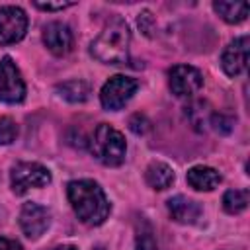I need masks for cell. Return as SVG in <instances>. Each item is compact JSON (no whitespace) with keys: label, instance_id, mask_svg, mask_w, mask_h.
Returning a JSON list of instances; mask_svg holds the SVG:
<instances>
[{"label":"cell","instance_id":"cell-14","mask_svg":"<svg viewBox=\"0 0 250 250\" xmlns=\"http://www.w3.org/2000/svg\"><path fill=\"white\" fill-rule=\"evenodd\" d=\"M174 170L164 162H150L145 170V180L152 189H168L174 184Z\"/></svg>","mask_w":250,"mask_h":250},{"label":"cell","instance_id":"cell-11","mask_svg":"<svg viewBox=\"0 0 250 250\" xmlns=\"http://www.w3.org/2000/svg\"><path fill=\"white\" fill-rule=\"evenodd\" d=\"M248 62V37L240 35L236 39H232L227 49L221 55V66L229 76H238L240 72H244Z\"/></svg>","mask_w":250,"mask_h":250},{"label":"cell","instance_id":"cell-24","mask_svg":"<svg viewBox=\"0 0 250 250\" xmlns=\"http://www.w3.org/2000/svg\"><path fill=\"white\" fill-rule=\"evenodd\" d=\"M0 250H23V248H21V244L18 240L0 236Z\"/></svg>","mask_w":250,"mask_h":250},{"label":"cell","instance_id":"cell-23","mask_svg":"<svg viewBox=\"0 0 250 250\" xmlns=\"http://www.w3.org/2000/svg\"><path fill=\"white\" fill-rule=\"evenodd\" d=\"M230 119H227L225 115H213V125L217 131H223V133H229L230 131Z\"/></svg>","mask_w":250,"mask_h":250},{"label":"cell","instance_id":"cell-6","mask_svg":"<svg viewBox=\"0 0 250 250\" xmlns=\"http://www.w3.org/2000/svg\"><path fill=\"white\" fill-rule=\"evenodd\" d=\"M25 98V82L20 68L12 57H2L0 61V102L2 104H20Z\"/></svg>","mask_w":250,"mask_h":250},{"label":"cell","instance_id":"cell-9","mask_svg":"<svg viewBox=\"0 0 250 250\" xmlns=\"http://www.w3.org/2000/svg\"><path fill=\"white\" fill-rule=\"evenodd\" d=\"M49 223H51V213L47 211V207H43L35 201L23 203V207L20 211V227L27 238H33V240L39 238L47 230Z\"/></svg>","mask_w":250,"mask_h":250},{"label":"cell","instance_id":"cell-22","mask_svg":"<svg viewBox=\"0 0 250 250\" xmlns=\"http://www.w3.org/2000/svg\"><path fill=\"white\" fill-rule=\"evenodd\" d=\"M148 23H152V14L145 10L143 14H139V27H141L146 35H150V31H152V27H150Z\"/></svg>","mask_w":250,"mask_h":250},{"label":"cell","instance_id":"cell-12","mask_svg":"<svg viewBox=\"0 0 250 250\" xmlns=\"http://www.w3.org/2000/svg\"><path fill=\"white\" fill-rule=\"evenodd\" d=\"M170 217L182 225H193L201 219V205L186 195H174L166 203Z\"/></svg>","mask_w":250,"mask_h":250},{"label":"cell","instance_id":"cell-8","mask_svg":"<svg viewBox=\"0 0 250 250\" xmlns=\"http://www.w3.org/2000/svg\"><path fill=\"white\" fill-rule=\"evenodd\" d=\"M170 90L178 98H189L203 86V76L195 66L189 64H176L168 70Z\"/></svg>","mask_w":250,"mask_h":250},{"label":"cell","instance_id":"cell-3","mask_svg":"<svg viewBox=\"0 0 250 250\" xmlns=\"http://www.w3.org/2000/svg\"><path fill=\"white\" fill-rule=\"evenodd\" d=\"M90 152L104 166H119L125 160V152H127L125 137L115 127L107 123H100L90 139Z\"/></svg>","mask_w":250,"mask_h":250},{"label":"cell","instance_id":"cell-5","mask_svg":"<svg viewBox=\"0 0 250 250\" xmlns=\"http://www.w3.org/2000/svg\"><path fill=\"white\" fill-rule=\"evenodd\" d=\"M137 88H139V82L135 78L125 76V74H115V76H111L102 86L100 102H102V105L105 109L117 111V109H121L133 98V94L137 92Z\"/></svg>","mask_w":250,"mask_h":250},{"label":"cell","instance_id":"cell-7","mask_svg":"<svg viewBox=\"0 0 250 250\" xmlns=\"http://www.w3.org/2000/svg\"><path fill=\"white\" fill-rule=\"evenodd\" d=\"M27 16L20 6H0V45H12L23 39Z\"/></svg>","mask_w":250,"mask_h":250},{"label":"cell","instance_id":"cell-21","mask_svg":"<svg viewBox=\"0 0 250 250\" xmlns=\"http://www.w3.org/2000/svg\"><path fill=\"white\" fill-rule=\"evenodd\" d=\"M35 6L39 10H45V12H61L64 8L74 6V2H59V4H53V2H35Z\"/></svg>","mask_w":250,"mask_h":250},{"label":"cell","instance_id":"cell-20","mask_svg":"<svg viewBox=\"0 0 250 250\" xmlns=\"http://www.w3.org/2000/svg\"><path fill=\"white\" fill-rule=\"evenodd\" d=\"M129 127H131V131H133L135 135H145V133L150 129V123H148V119H146L145 115L135 113V115L129 119Z\"/></svg>","mask_w":250,"mask_h":250},{"label":"cell","instance_id":"cell-18","mask_svg":"<svg viewBox=\"0 0 250 250\" xmlns=\"http://www.w3.org/2000/svg\"><path fill=\"white\" fill-rule=\"evenodd\" d=\"M135 250H158L156 238H154V230L150 227V223L146 219H139L137 221V229H135Z\"/></svg>","mask_w":250,"mask_h":250},{"label":"cell","instance_id":"cell-2","mask_svg":"<svg viewBox=\"0 0 250 250\" xmlns=\"http://www.w3.org/2000/svg\"><path fill=\"white\" fill-rule=\"evenodd\" d=\"M129 45H131L129 25L121 18H115L92 41L90 53L100 62H105V64H125L129 61Z\"/></svg>","mask_w":250,"mask_h":250},{"label":"cell","instance_id":"cell-25","mask_svg":"<svg viewBox=\"0 0 250 250\" xmlns=\"http://www.w3.org/2000/svg\"><path fill=\"white\" fill-rule=\"evenodd\" d=\"M53 250H78V248L76 246H70V244H61V246H57Z\"/></svg>","mask_w":250,"mask_h":250},{"label":"cell","instance_id":"cell-16","mask_svg":"<svg viewBox=\"0 0 250 250\" xmlns=\"http://www.w3.org/2000/svg\"><path fill=\"white\" fill-rule=\"evenodd\" d=\"M248 2H213V10L227 23H240L248 16Z\"/></svg>","mask_w":250,"mask_h":250},{"label":"cell","instance_id":"cell-17","mask_svg":"<svg viewBox=\"0 0 250 250\" xmlns=\"http://www.w3.org/2000/svg\"><path fill=\"white\" fill-rule=\"evenodd\" d=\"M250 193L248 189H229L223 195V209L229 215H238L248 207Z\"/></svg>","mask_w":250,"mask_h":250},{"label":"cell","instance_id":"cell-4","mask_svg":"<svg viewBox=\"0 0 250 250\" xmlns=\"http://www.w3.org/2000/svg\"><path fill=\"white\" fill-rule=\"evenodd\" d=\"M10 184L16 195H23L29 188L51 184V172L39 162H18L10 172Z\"/></svg>","mask_w":250,"mask_h":250},{"label":"cell","instance_id":"cell-15","mask_svg":"<svg viewBox=\"0 0 250 250\" xmlns=\"http://www.w3.org/2000/svg\"><path fill=\"white\" fill-rule=\"evenodd\" d=\"M57 92L70 104H82L90 98V84L86 80H66L57 86Z\"/></svg>","mask_w":250,"mask_h":250},{"label":"cell","instance_id":"cell-19","mask_svg":"<svg viewBox=\"0 0 250 250\" xmlns=\"http://www.w3.org/2000/svg\"><path fill=\"white\" fill-rule=\"evenodd\" d=\"M18 137V125L12 117H0V145H10Z\"/></svg>","mask_w":250,"mask_h":250},{"label":"cell","instance_id":"cell-10","mask_svg":"<svg viewBox=\"0 0 250 250\" xmlns=\"http://www.w3.org/2000/svg\"><path fill=\"white\" fill-rule=\"evenodd\" d=\"M43 43L55 57H62V55L70 53L74 37H72V31H70V27L66 23L49 21L43 27Z\"/></svg>","mask_w":250,"mask_h":250},{"label":"cell","instance_id":"cell-13","mask_svg":"<svg viewBox=\"0 0 250 250\" xmlns=\"http://www.w3.org/2000/svg\"><path fill=\"white\" fill-rule=\"evenodd\" d=\"M186 180L197 191H211V189H215L221 184L223 178H221V174L215 168L199 164V166H193V168L188 170Z\"/></svg>","mask_w":250,"mask_h":250},{"label":"cell","instance_id":"cell-1","mask_svg":"<svg viewBox=\"0 0 250 250\" xmlns=\"http://www.w3.org/2000/svg\"><path fill=\"white\" fill-rule=\"evenodd\" d=\"M66 195L74 215L88 227L102 225L109 215V201L94 180H72L66 186Z\"/></svg>","mask_w":250,"mask_h":250}]
</instances>
